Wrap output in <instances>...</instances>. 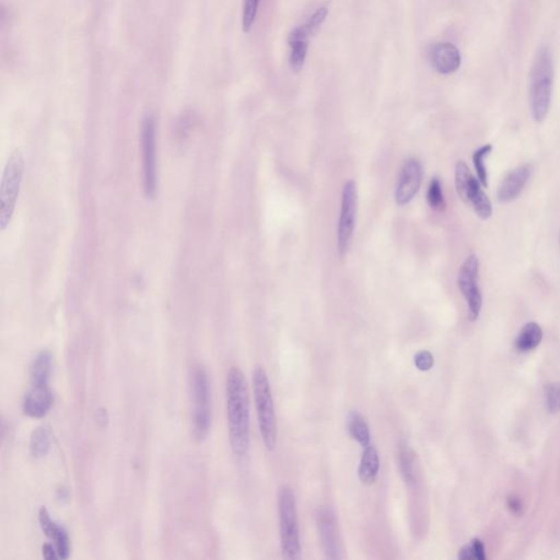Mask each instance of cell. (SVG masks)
I'll return each instance as SVG.
<instances>
[{
	"instance_id": "8",
	"label": "cell",
	"mask_w": 560,
	"mask_h": 560,
	"mask_svg": "<svg viewBox=\"0 0 560 560\" xmlns=\"http://www.w3.org/2000/svg\"><path fill=\"white\" fill-rule=\"evenodd\" d=\"M141 148H143V191L149 200L156 194V121L147 114L141 123Z\"/></svg>"
},
{
	"instance_id": "5",
	"label": "cell",
	"mask_w": 560,
	"mask_h": 560,
	"mask_svg": "<svg viewBox=\"0 0 560 560\" xmlns=\"http://www.w3.org/2000/svg\"><path fill=\"white\" fill-rule=\"evenodd\" d=\"M25 172V159L21 151L11 154L0 185V229L5 230L14 215L16 200L21 187L22 176Z\"/></svg>"
},
{
	"instance_id": "3",
	"label": "cell",
	"mask_w": 560,
	"mask_h": 560,
	"mask_svg": "<svg viewBox=\"0 0 560 560\" xmlns=\"http://www.w3.org/2000/svg\"><path fill=\"white\" fill-rule=\"evenodd\" d=\"M252 383L261 440L267 450L272 451L277 445V420L270 379L264 366L261 364L255 366L252 373Z\"/></svg>"
},
{
	"instance_id": "14",
	"label": "cell",
	"mask_w": 560,
	"mask_h": 560,
	"mask_svg": "<svg viewBox=\"0 0 560 560\" xmlns=\"http://www.w3.org/2000/svg\"><path fill=\"white\" fill-rule=\"evenodd\" d=\"M532 175L530 165H523L506 174L497 191L498 200L502 204L513 202L520 196Z\"/></svg>"
},
{
	"instance_id": "2",
	"label": "cell",
	"mask_w": 560,
	"mask_h": 560,
	"mask_svg": "<svg viewBox=\"0 0 560 560\" xmlns=\"http://www.w3.org/2000/svg\"><path fill=\"white\" fill-rule=\"evenodd\" d=\"M552 91V60L547 46L536 53L530 70V106L536 121H544L550 112Z\"/></svg>"
},
{
	"instance_id": "18",
	"label": "cell",
	"mask_w": 560,
	"mask_h": 560,
	"mask_svg": "<svg viewBox=\"0 0 560 560\" xmlns=\"http://www.w3.org/2000/svg\"><path fill=\"white\" fill-rule=\"evenodd\" d=\"M380 471V458L375 445H366L360 458L358 467L359 480L364 485H372L377 480Z\"/></svg>"
},
{
	"instance_id": "33",
	"label": "cell",
	"mask_w": 560,
	"mask_h": 560,
	"mask_svg": "<svg viewBox=\"0 0 560 560\" xmlns=\"http://www.w3.org/2000/svg\"><path fill=\"white\" fill-rule=\"evenodd\" d=\"M559 241H560V237H559Z\"/></svg>"
},
{
	"instance_id": "25",
	"label": "cell",
	"mask_w": 560,
	"mask_h": 560,
	"mask_svg": "<svg viewBox=\"0 0 560 560\" xmlns=\"http://www.w3.org/2000/svg\"><path fill=\"white\" fill-rule=\"evenodd\" d=\"M427 202L432 209L436 211H441L445 208V196H443V191H442L441 182L439 178H434L429 183L428 189H427Z\"/></svg>"
},
{
	"instance_id": "28",
	"label": "cell",
	"mask_w": 560,
	"mask_h": 560,
	"mask_svg": "<svg viewBox=\"0 0 560 560\" xmlns=\"http://www.w3.org/2000/svg\"><path fill=\"white\" fill-rule=\"evenodd\" d=\"M327 14H329V9L326 8V7H322V8L315 11L314 14L310 16V19L307 20V23L303 25L309 36H312V35L318 32L320 25H323V22L325 21Z\"/></svg>"
},
{
	"instance_id": "9",
	"label": "cell",
	"mask_w": 560,
	"mask_h": 560,
	"mask_svg": "<svg viewBox=\"0 0 560 560\" xmlns=\"http://www.w3.org/2000/svg\"><path fill=\"white\" fill-rule=\"evenodd\" d=\"M478 274L480 261L475 254H471L460 266L458 277V288L467 302L471 322L478 318L482 310V294L478 285Z\"/></svg>"
},
{
	"instance_id": "10",
	"label": "cell",
	"mask_w": 560,
	"mask_h": 560,
	"mask_svg": "<svg viewBox=\"0 0 560 560\" xmlns=\"http://www.w3.org/2000/svg\"><path fill=\"white\" fill-rule=\"evenodd\" d=\"M357 185L355 180H348L344 185L342 194V205H340V222L337 230V240H338V252L340 255L345 256L349 250L355 231V215H357Z\"/></svg>"
},
{
	"instance_id": "27",
	"label": "cell",
	"mask_w": 560,
	"mask_h": 560,
	"mask_svg": "<svg viewBox=\"0 0 560 560\" xmlns=\"http://www.w3.org/2000/svg\"><path fill=\"white\" fill-rule=\"evenodd\" d=\"M259 0H244L242 14V29L244 32H250L255 22Z\"/></svg>"
},
{
	"instance_id": "19",
	"label": "cell",
	"mask_w": 560,
	"mask_h": 560,
	"mask_svg": "<svg viewBox=\"0 0 560 560\" xmlns=\"http://www.w3.org/2000/svg\"><path fill=\"white\" fill-rule=\"evenodd\" d=\"M543 340V331L541 326L535 322H530L523 327L520 335L515 340V347L519 351H530L535 349Z\"/></svg>"
},
{
	"instance_id": "32",
	"label": "cell",
	"mask_w": 560,
	"mask_h": 560,
	"mask_svg": "<svg viewBox=\"0 0 560 560\" xmlns=\"http://www.w3.org/2000/svg\"><path fill=\"white\" fill-rule=\"evenodd\" d=\"M508 506H509V509L511 511L515 512V515H520L521 512H522V504L517 498H510Z\"/></svg>"
},
{
	"instance_id": "16",
	"label": "cell",
	"mask_w": 560,
	"mask_h": 560,
	"mask_svg": "<svg viewBox=\"0 0 560 560\" xmlns=\"http://www.w3.org/2000/svg\"><path fill=\"white\" fill-rule=\"evenodd\" d=\"M431 65L442 75L455 73L460 66V54L452 43H439L430 53Z\"/></svg>"
},
{
	"instance_id": "11",
	"label": "cell",
	"mask_w": 560,
	"mask_h": 560,
	"mask_svg": "<svg viewBox=\"0 0 560 560\" xmlns=\"http://www.w3.org/2000/svg\"><path fill=\"white\" fill-rule=\"evenodd\" d=\"M423 165L417 158H410L404 162L396 186L395 202L397 205H407L415 198L423 182Z\"/></svg>"
},
{
	"instance_id": "29",
	"label": "cell",
	"mask_w": 560,
	"mask_h": 560,
	"mask_svg": "<svg viewBox=\"0 0 560 560\" xmlns=\"http://www.w3.org/2000/svg\"><path fill=\"white\" fill-rule=\"evenodd\" d=\"M547 408L552 414L560 412V384L552 383L546 388Z\"/></svg>"
},
{
	"instance_id": "30",
	"label": "cell",
	"mask_w": 560,
	"mask_h": 560,
	"mask_svg": "<svg viewBox=\"0 0 560 560\" xmlns=\"http://www.w3.org/2000/svg\"><path fill=\"white\" fill-rule=\"evenodd\" d=\"M414 364L419 371H429L434 366V355L428 350H421L414 357Z\"/></svg>"
},
{
	"instance_id": "23",
	"label": "cell",
	"mask_w": 560,
	"mask_h": 560,
	"mask_svg": "<svg viewBox=\"0 0 560 560\" xmlns=\"http://www.w3.org/2000/svg\"><path fill=\"white\" fill-rule=\"evenodd\" d=\"M51 431L45 425H40L31 434L30 451L34 458H44L51 449Z\"/></svg>"
},
{
	"instance_id": "31",
	"label": "cell",
	"mask_w": 560,
	"mask_h": 560,
	"mask_svg": "<svg viewBox=\"0 0 560 560\" xmlns=\"http://www.w3.org/2000/svg\"><path fill=\"white\" fill-rule=\"evenodd\" d=\"M42 552H43V557L45 559H58V554H57L56 548H55L54 545L51 544V543H47V544L43 545V548H42Z\"/></svg>"
},
{
	"instance_id": "1",
	"label": "cell",
	"mask_w": 560,
	"mask_h": 560,
	"mask_svg": "<svg viewBox=\"0 0 560 560\" xmlns=\"http://www.w3.org/2000/svg\"><path fill=\"white\" fill-rule=\"evenodd\" d=\"M226 416L230 445L237 456H244L250 447V397L244 373L232 366L226 381Z\"/></svg>"
},
{
	"instance_id": "21",
	"label": "cell",
	"mask_w": 560,
	"mask_h": 560,
	"mask_svg": "<svg viewBox=\"0 0 560 560\" xmlns=\"http://www.w3.org/2000/svg\"><path fill=\"white\" fill-rule=\"evenodd\" d=\"M51 370V355L43 350L33 359L30 368L31 383H49Z\"/></svg>"
},
{
	"instance_id": "17",
	"label": "cell",
	"mask_w": 560,
	"mask_h": 560,
	"mask_svg": "<svg viewBox=\"0 0 560 560\" xmlns=\"http://www.w3.org/2000/svg\"><path fill=\"white\" fill-rule=\"evenodd\" d=\"M307 34L305 27H296L289 35L288 43L291 47L290 67L291 69L299 73L300 70L305 66V57L307 51Z\"/></svg>"
},
{
	"instance_id": "13",
	"label": "cell",
	"mask_w": 560,
	"mask_h": 560,
	"mask_svg": "<svg viewBox=\"0 0 560 560\" xmlns=\"http://www.w3.org/2000/svg\"><path fill=\"white\" fill-rule=\"evenodd\" d=\"M53 403L49 383H31L23 399V412L32 418H42L49 412Z\"/></svg>"
},
{
	"instance_id": "7",
	"label": "cell",
	"mask_w": 560,
	"mask_h": 560,
	"mask_svg": "<svg viewBox=\"0 0 560 560\" xmlns=\"http://www.w3.org/2000/svg\"><path fill=\"white\" fill-rule=\"evenodd\" d=\"M480 180L471 175L465 162L458 161L455 165V187L460 200L474 208L475 213L482 220H487L493 215V205Z\"/></svg>"
},
{
	"instance_id": "26",
	"label": "cell",
	"mask_w": 560,
	"mask_h": 560,
	"mask_svg": "<svg viewBox=\"0 0 560 560\" xmlns=\"http://www.w3.org/2000/svg\"><path fill=\"white\" fill-rule=\"evenodd\" d=\"M458 558L462 560H485V548L480 539H473L471 544L466 545L460 550Z\"/></svg>"
},
{
	"instance_id": "4",
	"label": "cell",
	"mask_w": 560,
	"mask_h": 560,
	"mask_svg": "<svg viewBox=\"0 0 560 560\" xmlns=\"http://www.w3.org/2000/svg\"><path fill=\"white\" fill-rule=\"evenodd\" d=\"M278 512L280 522V545L283 558L298 560L301 558L299 520L296 511L294 490L283 485L278 491Z\"/></svg>"
},
{
	"instance_id": "15",
	"label": "cell",
	"mask_w": 560,
	"mask_h": 560,
	"mask_svg": "<svg viewBox=\"0 0 560 560\" xmlns=\"http://www.w3.org/2000/svg\"><path fill=\"white\" fill-rule=\"evenodd\" d=\"M38 522L43 533L51 539L56 548L58 557L67 559L70 555V541L67 530L62 528V525L57 524L55 521L51 520L45 506H42L38 511Z\"/></svg>"
},
{
	"instance_id": "24",
	"label": "cell",
	"mask_w": 560,
	"mask_h": 560,
	"mask_svg": "<svg viewBox=\"0 0 560 560\" xmlns=\"http://www.w3.org/2000/svg\"><path fill=\"white\" fill-rule=\"evenodd\" d=\"M493 145L490 143L482 145L477 149L473 154V162H474L475 170H476L477 178L484 187L488 186L487 169H486L485 159L491 154Z\"/></svg>"
},
{
	"instance_id": "20",
	"label": "cell",
	"mask_w": 560,
	"mask_h": 560,
	"mask_svg": "<svg viewBox=\"0 0 560 560\" xmlns=\"http://www.w3.org/2000/svg\"><path fill=\"white\" fill-rule=\"evenodd\" d=\"M347 427L350 436H353L361 447H366V445H370L371 434H370L369 425L366 423L364 416L355 410L350 412L347 418Z\"/></svg>"
},
{
	"instance_id": "22",
	"label": "cell",
	"mask_w": 560,
	"mask_h": 560,
	"mask_svg": "<svg viewBox=\"0 0 560 560\" xmlns=\"http://www.w3.org/2000/svg\"><path fill=\"white\" fill-rule=\"evenodd\" d=\"M399 463L403 480L407 485H412L416 480L415 453L405 442L399 445Z\"/></svg>"
},
{
	"instance_id": "6",
	"label": "cell",
	"mask_w": 560,
	"mask_h": 560,
	"mask_svg": "<svg viewBox=\"0 0 560 560\" xmlns=\"http://www.w3.org/2000/svg\"><path fill=\"white\" fill-rule=\"evenodd\" d=\"M191 393L194 399L193 434L197 441H202L211 425L209 377L202 364H195L191 370Z\"/></svg>"
},
{
	"instance_id": "12",
	"label": "cell",
	"mask_w": 560,
	"mask_h": 560,
	"mask_svg": "<svg viewBox=\"0 0 560 560\" xmlns=\"http://www.w3.org/2000/svg\"><path fill=\"white\" fill-rule=\"evenodd\" d=\"M315 517L320 543L326 557L329 559H340L344 557L340 534L337 528L336 517L333 510L329 508H320Z\"/></svg>"
}]
</instances>
